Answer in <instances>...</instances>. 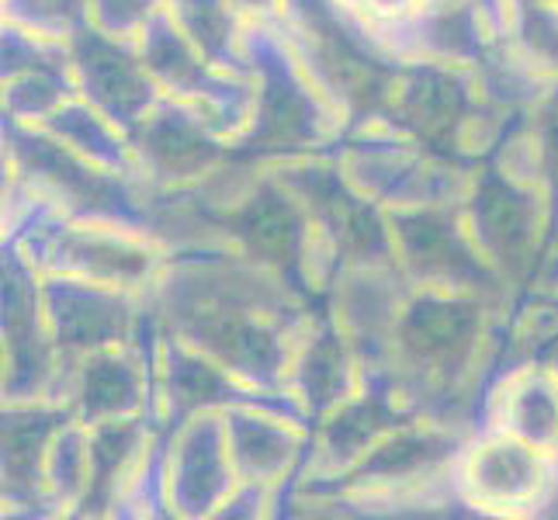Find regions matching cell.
Returning a JSON list of instances; mask_svg holds the SVG:
<instances>
[{"label":"cell","mask_w":558,"mask_h":520,"mask_svg":"<svg viewBox=\"0 0 558 520\" xmlns=\"http://www.w3.org/2000/svg\"><path fill=\"white\" fill-rule=\"evenodd\" d=\"M413 292V281L399 267V261L389 264H351L343 267L333 292L330 310L340 319V326L354 340L364 368H375L385 358V347L396 330V319L402 313Z\"/></svg>","instance_id":"24"},{"label":"cell","mask_w":558,"mask_h":520,"mask_svg":"<svg viewBox=\"0 0 558 520\" xmlns=\"http://www.w3.org/2000/svg\"><path fill=\"white\" fill-rule=\"evenodd\" d=\"M551 4H558V0H551Z\"/></svg>","instance_id":"42"},{"label":"cell","mask_w":558,"mask_h":520,"mask_svg":"<svg viewBox=\"0 0 558 520\" xmlns=\"http://www.w3.org/2000/svg\"><path fill=\"white\" fill-rule=\"evenodd\" d=\"M222 423L226 448L240 483H254L284 496L310 458L313 423H305L292 410L267 407V402L229 407L222 410Z\"/></svg>","instance_id":"21"},{"label":"cell","mask_w":558,"mask_h":520,"mask_svg":"<svg viewBox=\"0 0 558 520\" xmlns=\"http://www.w3.org/2000/svg\"><path fill=\"white\" fill-rule=\"evenodd\" d=\"M472 70H475L483 98L510 114L531 111L551 84L545 73H537L524 60V52L510 43V35H496L489 49L483 52V60H478Z\"/></svg>","instance_id":"30"},{"label":"cell","mask_w":558,"mask_h":520,"mask_svg":"<svg viewBox=\"0 0 558 520\" xmlns=\"http://www.w3.org/2000/svg\"><path fill=\"white\" fill-rule=\"evenodd\" d=\"M420 4H454V0H420ZM486 8V4H483Z\"/></svg>","instance_id":"40"},{"label":"cell","mask_w":558,"mask_h":520,"mask_svg":"<svg viewBox=\"0 0 558 520\" xmlns=\"http://www.w3.org/2000/svg\"><path fill=\"white\" fill-rule=\"evenodd\" d=\"M364 372L368 375H364L361 389L313 423L310 458H305V465L295 483L288 486V493H313L323 486H333L385 434H392L407 420L420 416L407 402V396L396 389V382L389 375L378 368H364Z\"/></svg>","instance_id":"13"},{"label":"cell","mask_w":558,"mask_h":520,"mask_svg":"<svg viewBox=\"0 0 558 520\" xmlns=\"http://www.w3.org/2000/svg\"><path fill=\"white\" fill-rule=\"evenodd\" d=\"M243 60L254 81V108L243 136L233 143L236 157L271 167L337 153L348 119L299 63L281 22L246 25Z\"/></svg>","instance_id":"3"},{"label":"cell","mask_w":558,"mask_h":520,"mask_svg":"<svg viewBox=\"0 0 558 520\" xmlns=\"http://www.w3.org/2000/svg\"><path fill=\"white\" fill-rule=\"evenodd\" d=\"M76 81L66 60H52L43 66L4 76V119L17 125H43L56 108L76 98Z\"/></svg>","instance_id":"32"},{"label":"cell","mask_w":558,"mask_h":520,"mask_svg":"<svg viewBox=\"0 0 558 520\" xmlns=\"http://www.w3.org/2000/svg\"><path fill=\"white\" fill-rule=\"evenodd\" d=\"M548 361H551V364H555V368H558V347H555V351L548 354Z\"/></svg>","instance_id":"41"},{"label":"cell","mask_w":558,"mask_h":520,"mask_svg":"<svg viewBox=\"0 0 558 520\" xmlns=\"http://www.w3.org/2000/svg\"><path fill=\"white\" fill-rule=\"evenodd\" d=\"M160 434L153 416H125L90 427V483L76 517H114V507L146 465Z\"/></svg>","instance_id":"27"},{"label":"cell","mask_w":558,"mask_h":520,"mask_svg":"<svg viewBox=\"0 0 558 520\" xmlns=\"http://www.w3.org/2000/svg\"><path fill=\"white\" fill-rule=\"evenodd\" d=\"M461 216L493 271L517 295L527 292L558 226L548 191L517 178L496 160H483L472 170L469 191L461 198Z\"/></svg>","instance_id":"8"},{"label":"cell","mask_w":558,"mask_h":520,"mask_svg":"<svg viewBox=\"0 0 558 520\" xmlns=\"http://www.w3.org/2000/svg\"><path fill=\"white\" fill-rule=\"evenodd\" d=\"M4 402L52 399L60 375V351L49 334L43 305V275L4 243Z\"/></svg>","instance_id":"16"},{"label":"cell","mask_w":558,"mask_h":520,"mask_svg":"<svg viewBox=\"0 0 558 520\" xmlns=\"http://www.w3.org/2000/svg\"><path fill=\"white\" fill-rule=\"evenodd\" d=\"M4 22L52 43H70L90 25V0H4Z\"/></svg>","instance_id":"34"},{"label":"cell","mask_w":558,"mask_h":520,"mask_svg":"<svg viewBox=\"0 0 558 520\" xmlns=\"http://www.w3.org/2000/svg\"><path fill=\"white\" fill-rule=\"evenodd\" d=\"M396 261L413 288L437 292L486 295L496 302H517L513 288L493 271L483 250L472 240L469 222L458 205H416L389 208Z\"/></svg>","instance_id":"11"},{"label":"cell","mask_w":558,"mask_h":520,"mask_svg":"<svg viewBox=\"0 0 558 520\" xmlns=\"http://www.w3.org/2000/svg\"><path fill=\"white\" fill-rule=\"evenodd\" d=\"M140 178L149 188H195L233 160V143L211 129L202 111L160 98L129 132Z\"/></svg>","instance_id":"18"},{"label":"cell","mask_w":558,"mask_h":520,"mask_svg":"<svg viewBox=\"0 0 558 520\" xmlns=\"http://www.w3.org/2000/svg\"><path fill=\"white\" fill-rule=\"evenodd\" d=\"M513 305L486 295L413 288L378 372L420 416L478 427V407L504 354Z\"/></svg>","instance_id":"2"},{"label":"cell","mask_w":558,"mask_h":520,"mask_svg":"<svg viewBox=\"0 0 558 520\" xmlns=\"http://www.w3.org/2000/svg\"><path fill=\"white\" fill-rule=\"evenodd\" d=\"M90 483V427L66 420L52 437L46 458V496L52 517H76Z\"/></svg>","instance_id":"31"},{"label":"cell","mask_w":558,"mask_h":520,"mask_svg":"<svg viewBox=\"0 0 558 520\" xmlns=\"http://www.w3.org/2000/svg\"><path fill=\"white\" fill-rule=\"evenodd\" d=\"M38 129H46L49 136H56L73 153H81V157L90 164L119 170V173H140L129 132L119 129L111 119H105V114L90 101H84L81 94L70 98L63 108H56Z\"/></svg>","instance_id":"28"},{"label":"cell","mask_w":558,"mask_h":520,"mask_svg":"<svg viewBox=\"0 0 558 520\" xmlns=\"http://www.w3.org/2000/svg\"><path fill=\"white\" fill-rule=\"evenodd\" d=\"M507 35L537 73L558 81V4L551 0H510Z\"/></svg>","instance_id":"33"},{"label":"cell","mask_w":558,"mask_h":520,"mask_svg":"<svg viewBox=\"0 0 558 520\" xmlns=\"http://www.w3.org/2000/svg\"><path fill=\"white\" fill-rule=\"evenodd\" d=\"M66 46L81 98L90 101L119 129L132 132L146 119V111L163 98L143 63L136 38H114L87 25Z\"/></svg>","instance_id":"19"},{"label":"cell","mask_w":558,"mask_h":520,"mask_svg":"<svg viewBox=\"0 0 558 520\" xmlns=\"http://www.w3.org/2000/svg\"><path fill=\"white\" fill-rule=\"evenodd\" d=\"M236 483L222 413H198L163 434V486L170 517H219Z\"/></svg>","instance_id":"20"},{"label":"cell","mask_w":558,"mask_h":520,"mask_svg":"<svg viewBox=\"0 0 558 520\" xmlns=\"http://www.w3.org/2000/svg\"><path fill=\"white\" fill-rule=\"evenodd\" d=\"M281 28L299 63L348 119V129L381 119L402 60L354 0H284Z\"/></svg>","instance_id":"4"},{"label":"cell","mask_w":558,"mask_h":520,"mask_svg":"<svg viewBox=\"0 0 558 520\" xmlns=\"http://www.w3.org/2000/svg\"><path fill=\"white\" fill-rule=\"evenodd\" d=\"M451 489L469 513L537 517L558 499V455L504 431L475 427L454 461Z\"/></svg>","instance_id":"10"},{"label":"cell","mask_w":558,"mask_h":520,"mask_svg":"<svg viewBox=\"0 0 558 520\" xmlns=\"http://www.w3.org/2000/svg\"><path fill=\"white\" fill-rule=\"evenodd\" d=\"M510 114L483 98L472 66L407 60L378 122L420 140L445 157L478 167L513 129Z\"/></svg>","instance_id":"6"},{"label":"cell","mask_w":558,"mask_h":520,"mask_svg":"<svg viewBox=\"0 0 558 520\" xmlns=\"http://www.w3.org/2000/svg\"><path fill=\"white\" fill-rule=\"evenodd\" d=\"M478 427H493L558 455V368L517 361L496 368L478 407Z\"/></svg>","instance_id":"26"},{"label":"cell","mask_w":558,"mask_h":520,"mask_svg":"<svg viewBox=\"0 0 558 520\" xmlns=\"http://www.w3.org/2000/svg\"><path fill=\"white\" fill-rule=\"evenodd\" d=\"M167 14L195 43L211 63L233 73H246L243 32L246 22L233 11L229 0H167Z\"/></svg>","instance_id":"29"},{"label":"cell","mask_w":558,"mask_h":520,"mask_svg":"<svg viewBox=\"0 0 558 520\" xmlns=\"http://www.w3.org/2000/svg\"><path fill=\"white\" fill-rule=\"evenodd\" d=\"M149 316L216 358L250 389L271 399L288 396V364L295 337L316 305L305 302L275 271L233 246H205L170 254L146 292Z\"/></svg>","instance_id":"1"},{"label":"cell","mask_w":558,"mask_h":520,"mask_svg":"<svg viewBox=\"0 0 558 520\" xmlns=\"http://www.w3.org/2000/svg\"><path fill=\"white\" fill-rule=\"evenodd\" d=\"M163 8L167 0H90V25L114 38H140Z\"/></svg>","instance_id":"36"},{"label":"cell","mask_w":558,"mask_h":520,"mask_svg":"<svg viewBox=\"0 0 558 520\" xmlns=\"http://www.w3.org/2000/svg\"><path fill=\"white\" fill-rule=\"evenodd\" d=\"M524 129L531 136L537 170H542V184L555 205V222H558V81H551L548 90L537 98V105L524 111Z\"/></svg>","instance_id":"35"},{"label":"cell","mask_w":558,"mask_h":520,"mask_svg":"<svg viewBox=\"0 0 558 520\" xmlns=\"http://www.w3.org/2000/svg\"><path fill=\"white\" fill-rule=\"evenodd\" d=\"M527 292H545V295H558V229L551 233L548 246H545V257L537 264V275L531 281Z\"/></svg>","instance_id":"38"},{"label":"cell","mask_w":558,"mask_h":520,"mask_svg":"<svg viewBox=\"0 0 558 520\" xmlns=\"http://www.w3.org/2000/svg\"><path fill=\"white\" fill-rule=\"evenodd\" d=\"M381 43L402 63L427 60L451 66H475L499 35L489 22L483 0H454V4H420L413 14L389 25H375Z\"/></svg>","instance_id":"23"},{"label":"cell","mask_w":558,"mask_h":520,"mask_svg":"<svg viewBox=\"0 0 558 520\" xmlns=\"http://www.w3.org/2000/svg\"><path fill=\"white\" fill-rule=\"evenodd\" d=\"M70 410L56 399L4 402V517H52L46 458Z\"/></svg>","instance_id":"25"},{"label":"cell","mask_w":558,"mask_h":520,"mask_svg":"<svg viewBox=\"0 0 558 520\" xmlns=\"http://www.w3.org/2000/svg\"><path fill=\"white\" fill-rule=\"evenodd\" d=\"M140 52L149 76L157 81L163 98L184 101L219 132L222 140L236 143L254 108V81L243 73L222 70L178 28L167 8L140 32Z\"/></svg>","instance_id":"12"},{"label":"cell","mask_w":558,"mask_h":520,"mask_svg":"<svg viewBox=\"0 0 558 520\" xmlns=\"http://www.w3.org/2000/svg\"><path fill=\"white\" fill-rule=\"evenodd\" d=\"M43 305L60 358L140 343L149 326L146 292L70 275H43Z\"/></svg>","instance_id":"15"},{"label":"cell","mask_w":558,"mask_h":520,"mask_svg":"<svg viewBox=\"0 0 558 520\" xmlns=\"http://www.w3.org/2000/svg\"><path fill=\"white\" fill-rule=\"evenodd\" d=\"M354 8L361 14L372 17V25H389V22H399V17H407L420 8V0H354Z\"/></svg>","instance_id":"37"},{"label":"cell","mask_w":558,"mask_h":520,"mask_svg":"<svg viewBox=\"0 0 558 520\" xmlns=\"http://www.w3.org/2000/svg\"><path fill=\"white\" fill-rule=\"evenodd\" d=\"M4 243L14 246L38 275H70L132 292H149L170 257L163 243L140 229L70 219L43 205L11 229Z\"/></svg>","instance_id":"7"},{"label":"cell","mask_w":558,"mask_h":520,"mask_svg":"<svg viewBox=\"0 0 558 520\" xmlns=\"http://www.w3.org/2000/svg\"><path fill=\"white\" fill-rule=\"evenodd\" d=\"M153 402H157V427L167 434L198 413H222L240 402H267L299 413L292 399H271L250 389L216 358H208L187 340L163 334L157 326V354H153ZM302 416V413H299ZM305 420V416H302ZM310 423V420H305Z\"/></svg>","instance_id":"17"},{"label":"cell","mask_w":558,"mask_h":520,"mask_svg":"<svg viewBox=\"0 0 558 520\" xmlns=\"http://www.w3.org/2000/svg\"><path fill=\"white\" fill-rule=\"evenodd\" d=\"M364 361L330 305H316L295 337L288 364V396L299 413L316 423L364 385Z\"/></svg>","instance_id":"22"},{"label":"cell","mask_w":558,"mask_h":520,"mask_svg":"<svg viewBox=\"0 0 558 520\" xmlns=\"http://www.w3.org/2000/svg\"><path fill=\"white\" fill-rule=\"evenodd\" d=\"M333 157L361 195L381 208L458 205L475 170L385 122L351 125Z\"/></svg>","instance_id":"9"},{"label":"cell","mask_w":558,"mask_h":520,"mask_svg":"<svg viewBox=\"0 0 558 520\" xmlns=\"http://www.w3.org/2000/svg\"><path fill=\"white\" fill-rule=\"evenodd\" d=\"M4 173H11L38 205L60 216L129 226L157 240L153 188L140 173L90 164L46 129L4 119Z\"/></svg>","instance_id":"5"},{"label":"cell","mask_w":558,"mask_h":520,"mask_svg":"<svg viewBox=\"0 0 558 520\" xmlns=\"http://www.w3.org/2000/svg\"><path fill=\"white\" fill-rule=\"evenodd\" d=\"M153 354H157V319L149 316L140 343L108 347V351H94L84 358H63L52 399L63 402L70 416L87 423V427L125 416L157 420Z\"/></svg>","instance_id":"14"},{"label":"cell","mask_w":558,"mask_h":520,"mask_svg":"<svg viewBox=\"0 0 558 520\" xmlns=\"http://www.w3.org/2000/svg\"><path fill=\"white\" fill-rule=\"evenodd\" d=\"M229 4H233V11L246 25L281 22V11H284V0H229Z\"/></svg>","instance_id":"39"}]
</instances>
